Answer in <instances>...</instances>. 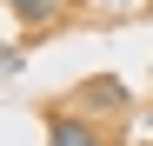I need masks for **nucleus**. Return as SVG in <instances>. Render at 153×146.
I'll use <instances>...</instances> for the list:
<instances>
[{"mask_svg":"<svg viewBox=\"0 0 153 146\" xmlns=\"http://www.w3.org/2000/svg\"><path fill=\"white\" fill-rule=\"evenodd\" d=\"M53 7H60V0H53ZM67 7H73V0H67Z\"/></svg>","mask_w":153,"mask_h":146,"instance_id":"nucleus-4","label":"nucleus"},{"mask_svg":"<svg viewBox=\"0 0 153 146\" xmlns=\"http://www.w3.org/2000/svg\"><path fill=\"white\" fill-rule=\"evenodd\" d=\"M47 146H113V133L100 126V119H87V113L53 106L47 113Z\"/></svg>","mask_w":153,"mask_h":146,"instance_id":"nucleus-1","label":"nucleus"},{"mask_svg":"<svg viewBox=\"0 0 153 146\" xmlns=\"http://www.w3.org/2000/svg\"><path fill=\"white\" fill-rule=\"evenodd\" d=\"M80 106H93V113H126V86L100 73V80H87V86H80Z\"/></svg>","mask_w":153,"mask_h":146,"instance_id":"nucleus-2","label":"nucleus"},{"mask_svg":"<svg viewBox=\"0 0 153 146\" xmlns=\"http://www.w3.org/2000/svg\"><path fill=\"white\" fill-rule=\"evenodd\" d=\"M7 7L27 20V27H47V20H53V0H7Z\"/></svg>","mask_w":153,"mask_h":146,"instance_id":"nucleus-3","label":"nucleus"}]
</instances>
